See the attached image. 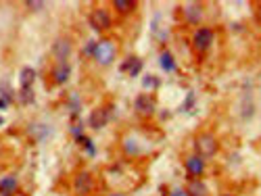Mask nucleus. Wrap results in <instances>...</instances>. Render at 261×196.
<instances>
[{
	"mask_svg": "<svg viewBox=\"0 0 261 196\" xmlns=\"http://www.w3.org/2000/svg\"><path fill=\"white\" fill-rule=\"evenodd\" d=\"M193 146H195V154H198L200 159H211L217 154L219 150V140L215 133L211 131H198L195 140H193Z\"/></svg>",
	"mask_w": 261,
	"mask_h": 196,
	"instance_id": "nucleus-1",
	"label": "nucleus"
},
{
	"mask_svg": "<svg viewBox=\"0 0 261 196\" xmlns=\"http://www.w3.org/2000/svg\"><path fill=\"white\" fill-rule=\"evenodd\" d=\"M92 59L96 61L100 67L113 65L115 59H117V44H115V40L105 38V40H100V42H96V50H94V57Z\"/></svg>",
	"mask_w": 261,
	"mask_h": 196,
	"instance_id": "nucleus-2",
	"label": "nucleus"
},
{
	"mask_svg": "<svg viewBox=\"0 0 261 196\" xmlns=\"http://www.w3.org/2000/svg\"><path fill=\"white\" fill-rule=\"evenodd\" d=\"M213 42H215V32H213L211 27L200 25V27L195 29V34H193V48L196 50L198 55L207 53V50L213 46Z\"/></svg>",
	"mask_w": 261,
	"mask_h": 196,
	"instance_id": "nucleus-3",
	"label": "nucleus"
},
{
	"mask_svg": "<svg viewBox=\"0 0 261 196\" xmlns=\"http://www.w3.org/2000/svg\"><path fill=\"white\" fill-rule=\"evenodd\" d=\"M73 196H88L94 190V175L88 169H82L73 175V184H71Z\"/></svg>",
	"mask_w": 261,
	"mask_h": 196,
	"instance_id": "nucleus-4",
	"label": "nucleus"
},
{
	"mask_svg": "<svg viewBox=\"0 0 261 196\" xmlns=\"http://www.w3.org/2000/svg\"><path fill=\"white\" fill-rule=\"evenodd\" d=\"M88 23L92 25V29L94 32H100V34H105V32H109V29L113 27V17H111V13L107 11V8H92V13H90V17H88Z\"/></svg>",
	"mask_w": 261,
	"mask_h": 196,
	"instance_id": "nucleus-5",
	"label": "nucleus"
},
{
	"mask_svg": "<svg viewBox=\"0 0 261 196\" xmlns=\"http://www.w3.org/2000/svg\"><path fill=\"white\" fill-rule=\"evenodd\" d=\"M134 111L140 117H153L157 113V98L153 94H146V92H140L134 98Z\"/></svg>",
	"mask_w": 261,
	"mask_h": 196,
	"instance_id": "nucleus-6",
	"label": "nucleus"
},
{
	"mask_svg": "<svg viewBox=\"0 0 261 196\" xmlns=\"http://www.w3.org/2000/svg\"><path fill=\"white\" fill-rule=\"evenodd\" d=\"M182 17H184V23L193 25V27H200V23H203V19H205L203 4L195 2V0L184 2V4H182Z\"/></svg>",
	"mask_w": 261,
	"mask_h": 196,
	"instance_id": "nucleus-7",
	"label": "nucleus"
},
{
	"mask_svg": "<svg viewBox=\"0 0 261 196\" xmlns=\"http://www.w3.org/2000/svg\"><path fill=\"white\" fill-rule=\"evenodd\" d=\"M71 50H73V44L71 40L67 36H59L55 42H53V48H50V55H53L55 63H67V59L71 57Z\"/></svg>",
	"mask_w": 261,
	"mask_h": 196,
	"instance_id": "nucleus-8",
	"label": "nucleus"
},
{
	"mask_svg": "<svg viewBox=\"0 0 261 196\" xmlns=\"http://www.w3.org/2000/svg\"><path fill=\"white\" fill-rule=\"evenodd\" d=\"M184 169L188 173V178H200V175L205 173L207 165H205V159H200L198 154H188V157L184 159Z\"/></svg>",
	"mask_w": 261,
	"mask_h": 196,
	"instance_id": "nucleus-9",
	"label": "nucleus"
},
{
	"mask_svg": "<svg viewBox=\"0 0 261 196\" xmlns=\"http://www.w3.org/2000/svg\"><path fill=\"white\" fill-rule=\"evenodd\" d=\"M109 119H111V109L109 107H98V109H92V113H90L88 117V126L92 130H103Z\"/></svg>",
	"mask_w": 261,
	"mask_h": 196,
	"instance_id": "nucleus-10",
	"label": "nucleus"
},
{
	"mask_svg": "<svg viewBox=\"0 0 261 196\" xmlns=\"http://www.w3.org/2000/svg\"><path fill=\"white\" fill-rule=\"evenodd\" d=\"M69 77H71V65H69V61L67 63H55L53 71H50V79H53L57 86H65Z\"/></svg>",
	"mask_w": 261,
	"mask_h": 196,
	"instance_id": "nucleus-11",
	"label": "nucleus"
},
{
	"mask_svg": "<svg viewBox=\"0 0 261 196\" xmlns=\"http://www.w3.org/2000/svg\"><path fill=\"white\" fill-rule=\"evenodd\" d=\"M19 190V182H17V175L13 173H6L0 178V196H15Z\"/></svg>",
	"mask_w": 261,
	"mask_h": 196,
	"instance_id": "nucleus-12",
	"label": "nucleus"
},
{
	"mask_svg": "<svg viewBox=\"0 0 261 196\" xmlns=\"http://www.w3.org/2000/svg\"><path fill=\"white\" fill-rule=\"evenodd\" d=\"M184 190L188 196H209V188H207V184L200 180V178H188L186 186H184Z\"/></svg>",
	"mask_w": 261,
	"mask_h": 196,
	"instance_id": "nucleus-13",
	"label": "nucleus"
},
{
	"mask_svg": "<svg viewBox=\"0 0 261 196\" xmlns=\"http://www.w3.org/2000/svg\"><path fill=\"white\" fill-rule=\"evenodd\" d=\"M142 69H144L142 59H140V57H136V55L128 57V59H126V63L122 65V71H124V73H128L130 77H136V75H140V73H142Z\"/></svg>",
	"mask_w": 261,
	"mask_h": 196,
	"instance_id": "nucleus-14",
	"label": "nucleus"
},
{
	"mask_svg": "<svg viewBox=\"0 0 261 196\" xmlns=\"http://www.w3.org/2000/svg\"><path fill=\"white\" fill-rule=\"evenodd\" d=\"M36 84V69L34 67H23L19 71V90H29Z\"/></svg>",
	"mask_w": 261,
	"mask_h": 196,
	"instance_id": "nucleus-15",
	"label": "nucleus"
},
{
	"mask_svg": "<svg viewBox=\"0 0 261 196\" xmlns=\"http://www.w3.org/2000/svg\"><path fill=\"white\" fill-rule=\"evenodd\" d=\"M159 65H161V69L167 71V73H174V71L178 69L176 59H174V55L169 53V50H161V55H159Z\"/></svg>",
	"mask_w": 261,
	"mask_h": 196,
	"instance_id": "nucleus-16",
	"label": "nucleus"
},
{
	"mask_svg": "<svg viewBox=\"0 0 261 196\" xmlns=\"http://www.w3.org/2000/svg\"><path fill=\"white\" fill-rule=\"evenodd\" d=\"M111 6L115 8L119 15H130V13H134L138 8V2H134V0H113Z\"/></svg>",
	"mask_w": 261,
	"mask_h": 196,
	"instance_id": "nucleus-17",
	"label": "nucleus"
},
{
	"mask_svg": "<svg viewBox=\"0 0 261 196\" xmlns=\"http://www.w3.org/2000/svg\"><path fill=\"white\" fill-rule=\"evenodd\" d=\"M124 150H126L128 157H138V154H140V142L136 138H132V136H128L124 140Z\"/></svg>",
	"mask_w": 261,
	"mask_h": 196,
	"instance_id": "nucleus-18",
	"label": "nucleus"
},
{
	"mask_svg": "<svg viewBox=\"0 0 261 196\" xmlns=\"http://www.w3.org/2000/svg\"><path fill=\"white\" fill-rule=\"evenodd\" d=\"M17 100L21 102L23 107L34 105V102H36V92H34V88H29V90H19V92H17Z\"/></svg>",
	"mask_w": 261,
	"mask_h": 196,
	"instance_id": "nucleus-19",
	"label": "nucleus"
},
{
	"mask_svg": "<svg viewBox=\"0 0 261 196\" xmlns=\"http://www.w3.org/2000/svg\"><path fill=\"white\" fill-rule=\"evenodd\" d=\"M159 86H161V79H159L157 75H144V77H142V88H144L146 94L155 92Z\"/></svg>",
	"mask_w": 261,
	"mask_h": 196,
	"instance_id": "nucleus-20",
	"label": "nucleus"
},
{
	"mask_svg": "<svg viewBox=\"0 0 261 196\" xmlns=\"http://www.w3.org/2000/svg\"><path fill=\"white\" fill-rule=\"evenodd\" d=\"M77 140V144H79V146H82L88 154H90V157H94V152H96V148H94V144H92V140H90L88 136H84V133H82V136H77L75 138Z\"/></svg>",
	"mask_w": 261,
	"mask_h": 196,
	"instance_id": "nucleus-21",
	"label": "nucleus"
},
{
	"mask_svg": "<svg viewBox=\"0 0 261 196\" xmlns=\"http://www.w3.org/2000/svg\"><path fill=\"white\" fill-rule=\"evenodd\" d=\"M79 109H82V102H79V96L77 94H71V98H69V111H71V115L75 117Z\"/></svg>",
	"mask_w": 261,
	"mask_h": 196,
	"instance_id": "nucleus-22",
	"label": "nucleus"
},
{
	"mask_svg": "<svg viewBox=\"0 0 261 196\" xmlns=\"http://www.w3.org/2000/svg\"><path fill=\"white\" fill-rule=\"evenodd\" d=\"M94 50H96V42H94V40H88L86 46L82 48V57L92 59V57H94Z\"/></svg>",
	"mask_w": 261,
	"mask_h": 196,
	"instance_id": "nucleus-23",
	"label": "nucleus"
},
{
	"mask_svg": "<svg viewBox=\"0 0 261 196\" xmlns=\"http://www.w3.org/2000/svg\"><path fill=\"white\" fill-rule=\"evenodd\" d=\"M27 6L32 8V11H42V8L46 6V2H40V0H29Z\"/></svg>",
	"mask_w": 261,
	"mask_h": 196,
	"instance_id": "nucleus-24",
	"label": "nucleus"
},
{
	"mask_svg": "<svg viewBox=\"0 0 261 196\" xmlns=\"http://www.w3.org/2000/svg\"><path fill=\"white\" fill-rule=\"evenodd\" d=\"M167 196H188L186 194V190L184 188H174V190H169V194Z\"/></svg>",
	"mask_w": 261,
	"mask_h": 196,
	"instance_id": "nucleus-25",
	"label": "nucleus"
},
{
	"mask_svg": "<svg viewBox=\"0 0 261 196\" xmlns=\"http://www.w3.org/2000/svg\"><path fill=\"white\" fill-rule=\"evenodd\" d=\"M8 105H11V102L4 100L2 96H0V111H6V107H8Z\"/></svg>",
	"mask_w": 261,
	"mask_h": 196,
	"instance_id": "nucleus-26",
	"label": "nucleus"
},
{
	"mask_svg": "<svg viewBox=\"0 0 261 196\" xmlns=\"http://www.w3.org/2000/svg\"><path fill=\"white\" fill-rule=\"evenodd\" d=\"M4 123H6V119H4L2 115H0V128H2V126H4Z\"/></svg>",
	"mask_w": 261,
	"mask_h": 196,
	"instance_id": "nucleus-27",
	"label": "nucleus"
},
{
	"mask_svg": "<svg viewBox=\"0 0 261 196\" xmlns=\"http://www.w3.org/2000/svg\"><path fill=\"white\" fill-rule=\"evenodd\" d=\"M111 196H126V194H122V192H113Z\"/></svg>",
	"mask_w": 261,
	"mask_h": 196,
	"instance_id": "nucleus-28",
	"label": "nucleus"
},
{
	"mask_svg": "<svg viewBox=\"0 0 261 196\" xmlns=\"http://www.w3.org/2000/svg\"><path fill=\"white\" fill-rule=\"evenodd\" d=\"M219 196H230V194H219Z\"/></svg>",
	"mask_w": 261,
	"mask_h": 196,
	"instance_id": "nucleus-29",
	"label": "nucleus"
}]
</instances>
